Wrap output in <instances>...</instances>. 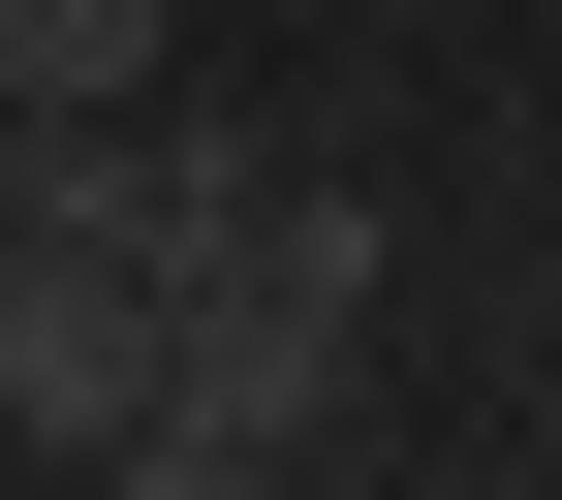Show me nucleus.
<instances>
[{
    "instance_id": "f257e3e1",
    "label": "nucleus",
    "mask_w": 562,
    "mask_h": 500,
    "mask_svg": "<svg viewBox=\"0 0 562 500\" xmlns=\"http://www.w3.org/2000/svg\"><path fill=\"white\" fill-rule=\"evenodd\" d=\"M125 438H157V281L0 220V469H125Z\"/></svg>"
},
{
    "instance_id": "f03ea898",
    "label": "nucleus",
    "mask_w": 562,
    "mask_h": 500,
    "mask_svg": "<svg viewBox=\"0 0 562 500\" xmlns=\"http://www.w3.org/2000/svg\"><path fill=\"white\" fill-rule=\"evenodd\" d=\"M344 344H375V313H281V281H188V313H157V407H188V438H250V469H313V438H344Z\"/></svg>"
},
{
    "instance_id": "7ed1b4c3",
    "label": "nucleus",
    "mask_w": 562,
    "mask_h": 500,
    "mask_svg": "<svg viewBox=\"0 0 562 500\" xmlns=\"http://www.w3.org/2000/svg\"><path fill=\"white\" fill-rule=\"evenodd\" d=\"M157 95V0H0V125H125Z\"/></svg>"
},
{
    "instance_id": "20e7f679",
    "label": "nucleus",
    "mask_w": 562,
    "mask_h": 500,
    "mask_svg": "<svg viewBox=\"0 0 562 500\" xmlns=\"http://www.w3.org/2000/svg\"><path fill=\"white\" fill-rule=\"evenodd\" d=\"M94 500H281V469H250V438H188V407H157V438H125Z\"/></svg>"
}]
</instances>
